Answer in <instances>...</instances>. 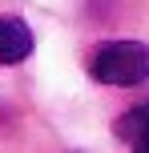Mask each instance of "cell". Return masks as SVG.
I'll list each match as a JSON object with an SVG mask.
<instances>
[{"label":"cell","mask_w":149,"mask_h":153,"mask_svg":"<svg viewBox=\"0 0 149 153\" xmlns=\"http://www.w3.org/2000/svg\"><path fill=\"white\" fill-rule=\"evenodd\" d=\"M93 76L101 85H117V89L141 85V81H149V48L141 40H113V45L97 48Z\"/></svg>","instance_id":"1"},{"label":"cell","mask_w":149,"mask_h":153,"mask_svg":"<svg viewBox=\"0 0 149 153\" xmlns=\"http://www.w3.org/2000/svg\"><path fill=\"white\" fill-rule=\"evenodd\" d=\"M32 53V28L16 16H0V65H20Z\"/></svg>","instance_id":"2"},{"label":"cell","mask_w":149,"mask_h":153,"mask_svg":"<svg viewBox=\"0 0 149 153\" xmlns=\"http://www.w3.org/2000/svg\"><path fill=\"white\" fill-rule=\"evenodd\" d=\"M145 125H149V105H137V109H129V113L117 121V133H121L125 141H133L137 133L145 129Z\"/></svg>","instance_id":"3"},{"label":"cell","mask_w":149,"mask_h":153,"mask_svg":"<svg viewBox=\"0 0 149 153\" xmlns=\"http://www.w3.org/2000/svg\"><path fill=\"white\" fill-rule=\"evenodd\" d=\"M129 145H133V153H149V125H145L141 133H137L133 141H129Z\"/></svg>","instance_id":"4"}]
</instances>
